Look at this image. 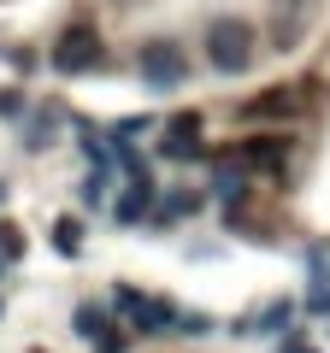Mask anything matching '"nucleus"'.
I'll use <instances>...</instances> for the list:
<instances>
[{
	"instance_id": "nucleus-6",
	"label": "nucleus",
	"mask_w": 330,
	"mask_h": 353,
	"mask_svg": "<svg viewBox=\"0 0 330 353\" xmlns=\"http://www.w3.org/2000/svg\"><path fill=\"white\" fill-rule=\"evenodd\" d=\"M77 336L101 341V353H118V336L106 330V312H101V306H83V312H77Z\"/></svg>"
},
{
	"instance_id": "nucleus-1",
	"label": "nucleus",
	"mask_w": 330,
	"mask_h": 353,
	"mask_svg": "<svg viewBox=\"0 0 330 353\" xmlns=\"http://www.w3.org/2000/svg\"><path fill=\"white\" fill-rule=\"evenodd\" d=\"M206 59L218 71H248V59H254V30L242 24V18H218L206 30Z\"/></svg>"
},
{
	"instance_id": "nucleus-3",
	"label": "nucleus",
	"mask_w": 330,
	"mask_h": 353,
	"mask_svg": "<svg viewBox=\"0 0 330 353\" xmlns=\"http://www.w3.org/2000/svg\"><path fill=\"white\" fill-rule=\"evenodd\" d=\"M136 65H142V77H148L153 88H177V83H183V71H189V59H183L177 41H148Z\"/></svg>"
},
{
	"instance_id": "nucleus-7",
	"label": "nucleus",
	"mask_w": 330,
	"mask_h": 353,
	"mask_svg": "<svg viewBox=\"0 0 330 353\" xmlns=\"http://www.w3.org/2000/svg\"><path fill=\"white\" fill-rule=\"evenodd\" d=\"M142 206H148V183H142V176H136V194H130V201H124V206H118V218H136V212H142Z\"/></svg>"
},
{
	"instance_id": "nucleus-5",
	"label": "nucleus",
	"mask_w": 330,
	"mask_h": 353,
	"mask_svg": "<svg viewBox=\"0 0 330 353\" xmlns=\"http://www.w3.org/2000/svg\"><path fill=\"white\" fill-rule=\"evenodd\" d=\"M301 106H307L301 88H271V94H254L248 101V118H295Z\"/></svg>"
},
{
	"instance_id": "nucleus-4",
	"label": "nucleus",
	"mask_w": 330,
	"mask_h": 353,
	"mask_svg": "<svg viewBox=\"0 0 330 353\" xmlns=\"http://www.w3.org/2000/svg\"><path fill=\"white\" fill-rule=\"evenodd\" d=\"M242 165H254V171H283V159H289V141L283 136H260V141H242L236 153Z\"/></svg>"
},
{
	"instance_id": "nucleus-2",
	"label": "nucleus",
	"mask_w": 330,
	"mask_h": 353,
	"mask_svg": "<svg viewBox=\"0 0 330 353\" xmlns=\"http://www.w3.org/2000/svg\"><path fill=\"white\" fill-rule=\"evenodd\" d=\"M95 59H101V36H95L89 24H71L59 41H53V71H65V77L89 71Z\"/></svg>"
}]
</instances>
